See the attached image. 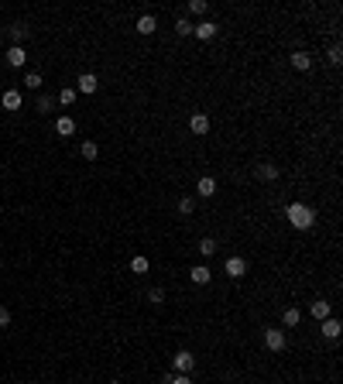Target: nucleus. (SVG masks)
<instances>
[{
  "label": "nucleus",
  "instance_id": "obj_1",
  "mask_svg": "<svg viewBox=\"0 0 343 384\" xmlns=\"http://www.w3.org/2000/svg\"><path fill=\"white\" fill-rule=\"evenodd\" d=\"M285 216H288V223L295 226V230H309V226L316 223V213H312L309 206H302V203H292L285 209Z\"/></svg>",
  "mask_w": 343,
  "mask_h": 384
},
{
  "label": "nucleus",
  "instance_id": "obj_2",
  "mask_svg": "<svg viewBox=\"0 0 343 384\" xmlns=\"http://www.w3.org/2000/svg\"><path fill=\"white\" fill-rule=\"evenodd\" d=\"M264 347L274 350V353H282L285 350V333H282V329H264Z\"/></svg>",
  "mask_w": 343,
  "mask_h": 384
},
{
  "label": "nucleus",
  "instance_id": "obj_3",
  "mask_svg": "<svg viewBox=\"0 0 343 384\" xmlns=\"http://www.w3.org/2000/svg\"><path fill=\"white\" fill-rule=\"evenodd\" d=\"M172 364H175V371H179V374H189L196 367V357L189 350H179L175 357H172Z\"/></svg>",
  "mask_w": 343,
  "mask_h": 384
},
{
  "label": "nucleus",
  "instance_id": "obj_4",
  "mask_svg": "<svg viewBox=\"0 0 343 384\" xmlns=\"http://www.w3.org/2000/svg\"><path fill=\"white\" fill-rule=\"evenodd\" d=\"M24 62H28V52H24V45H11V48H7V66L21 69Z\"/></svg>",
  "mask_w": 343,
  "mask_h": 384
},
{
  "label": "nucleus",
  "instance_id": "obj_5",
  "mask_svg": "<svg viewBox=\"0 0 343 384\" xmlns=\"http://www.w3.org/2000/svg\"><path fill=\"white\" fill-rule=\"evenodd\" d=\"M227 274L230 278H244V274H247V261L244 258H227Z\"/></svg>",
  "mask_w": 343,
  "mask_h": 384
},
{
  "label": "nucleus",
  "instance_id": "obj_6",
  "mask_svg": "<svg viewBox=\"0 0 343 384\" xmlns=\"http://www.w3.org/2000/svg\"><path fill=\"white\" fill-rule=\"evenodd\" d=\"M76 86H79V93H96L100 90V79H96L93 72H82L79 79H76Z\"/></svg>",
  "mask_w": 343,
  "mask_h": 384
},
{
  "label": "nucleus",
  "instance_id": "obj_7",
  "mask_svg": "<svg viewBox=\"0 0 343 384\" xmlns=\"http://www.w3.org/2000/svg\"><path fill=\"white\" fill-rule=\"evenodd\" d=\"M189 131H192V134H209V117H206V113H196L192 120H189Z\"/></svg>",
  "mask_w": 343,
  "mask_h": 384
},
{
  "label": "nucleus",
  "instance_id": "obj_8",
  "mask_svg": "<svg viewBox=\"0 0 343 384\" xmlns=\"http://www.w3.org/2000/svg\"><path fill=\"white\" fill-rule=\"evenodd\" d=\"M292 69H295V72H309V69H312V55H309V52H295V55H292Z\"/></svg>",
  "mask_w": 343,
  "mask_h": 384
},
{
  "label": "nucleus",
  "instance_id": "obj_9",
  "mask_svg": "<svg viewBox=\"0 0 343 384\" xmlns=\"http://www.w3.org/2000/svg\"><path fill=\"white\" fill-rule=\"evenodd\" d=\"M192 34L199 38V41H209V38L217 34V24H213V21H203V24H196V28H192Z\"/></svg>",
  "mask_w": 343,
  "mask_h": 384
},
{
  "label": "nucleus",
  "instance_id": "obj_10",
  "mask_svg": "<svg viewBox=\"0 0 343 384\" xmlns=\"http://www.w3.org/2000/svg\"><path fill=\"white\" fill-rule=\"evenodd\" d=\"M134 28H137V34H155V28H158V21H155L151 14H141Z\"/></svg>",
  "mask_w": 343,
  "mask_h": 384
},
{
  "label": "nucleus",
  "instance_id": "obj_11",
  "mask_svg": "<svg viewBox=\"0 0 343 384\" xmlns=\"http://www.w3.org/2000/svg\"><path fill=\"white\" fill-rule=\"evenodd\" d=\"M55 131H58L62 137H72V134H76V120H72V117H58V120H55Z\"/></svg>",
  "mask_w": 343,
  "mask_h": 384
},
{
  "label": "nucleus",
  "instance_id": "obj_12",
  "mask_svg": "<svg viewBox=\"0 0 343 384\" xmlns=\"http://www.w3.org/2000/svg\"><path fill=\"white\" fill-rule=\"evenodd\" d=\"M189 278H192L196 285H206V282H209V278H213V271H209L206 264H196L192 271H189Z\"/></svg>",
  "mask_w": 343,
  "mask_h": 384
},
{
  "label": "nucleus",
  "instance_id": "obj_13",
  "mask_svg": "<svg viewBox=\"0 0 343 384\" xmlns=\"http://www.w3.org/2000/svg\"><path fill=\"white\" fill-rule=\"evenodd\" d=\"M0 103H4V110H21V93H17V90H7Z\"/></svg>",
  "mask_w": 343,
  "mask_h": 384
},
{
  "label": "nucleus",
  "instance_id": "obj_14",
  "mask_svg": "<svg viewBox=\"0 0 343 384\" xmlns=\"http://www.w3.org/2000/svg\"><path fill=\"white\" fill-rule=\"evenodd\" d=\"M340 319H323V336H326V339H336V336H340Z\"/></svg>",
  "mask_w": 343,
  "mask_h": 384
},
{
  "label": "nucleus",
  "instance_id": "obj_15",
  "mask_svg": "<svg viewBox=\"0 0 343 384\" xmlns=\"http://www.w3.org/2000/svg\"><path fill=\"white\" fill-rule=\"evenodd\" d=\"M196 192H199V196H213V192H217V179H213V175H203L199 185H196Z\"/></svg>",
  "mask_w": 343,
  "mask_h": 384
},
{
  "label": "nucleus",
  "instance_id": "obj_16",
  "mask_svg": "<svg viewBox=\"0 0 343 384\" xmlns=\"http://www.w3.org/2000/svg\"><path fill=\"white\" fill-rule=\"evenodd\" d=\"M309 312H312V316L323 323V319H330V302H323V298H319V302H312V305H309Z\"/></svg>",
  "mask_w": 343,
  "mask_h": 384
},
{
  "label": "nucleus",
  "instance_id": "obj_17",
  "mask_svg": "<svg viewBox=\"0 0 343 384\" xmlns=\"http://www.w3.org/2000/svg\"><path fill=\"white\" fill-rule=\"evenodd\" d=\"M199 254H203V258H213V254H217V240L203 237V240H199Z\"/></svg>",
  "mask_w": 343,
  "mask_h": 384
},
{
  "label": "nucleus",
  "instance_id": "obj_18",
  "mask_svg": "<svg viewBox=\"0 0 343 384\" xmlns=\"http://www.w3.org/2000/svg\"><path fill=\"white\" fill-rule=\"evenodd\" d=\"M258 179H261V182L278 179V168H274V165H258Z\"/></svg>",
  "mask_w": 343,
  "mask_h": 384
},
{
  "label": "nucleus",
  "instance_id": "obj_19",
  "mask_svg": "<svg viewBox=\"0 0 343 384\" xmlns=\"http://www.w3.org/2000/svg\"><path fill=\"white\" fill-rule=\"evenodd\" d=\"M11 38H14V45H21L24 38H28V24H14V28H11Z\"/></svg>",
  "mask_w": 343,
  "mask_h": 384
},
{
  "label": "nucleus",
  "instance_id": "obj_20",
  "mask_svg": "<svg viewBox=\"0 0 343 384\" xmlns=\"http://www.w3.org/2000/svg\"><path fill=\"white\" fill-rule=\"evenodd\" d=\"M58 103H62V106H72V103H76V90H72V86H66V90L58 93Z\"/></svg>",
  "mask_w": 343,
  "mask_h": 384
},
{
  "label": "nucleus",
  "instance_id": "obj_21",
  "mask_svg": "<svg viewBox=\"0 0 343 384\" xmlns=\"http://www.w3.org/2000/svg\"><path fill=\"white\" fill-rule=\"evenodd\" d=\"M298 319H302V312H298V309H285L282 323H285V326H298Z\"/></svg>",
  "mask_w": 343,
  "mask_h": 384
},
{
  "label": "nucleus",
  "instance_id": "obj_22",
  "mask_svg": "<svg viewBox=\"0 0 343 384\" xmlns=\"http://www.w3.org/2000/svg\"><path fill=\"white\" fill-rule=\"evenodd\" d=\"M24 86H28V90H41V76H38V72H28V76H24Z\"/></svg>",
  "mask_w": 343,
  "mask_h": 384
},
{
  "label": "nucleus",
  "instance_id": "obj_23",
  "mask_svg": "<svg viewBox=\"0 0 343 384\" xmlns=\"http://www.w3.org/2000/svg\"><path fill=\"white\" fill-rule=\"evenodd\" d=\"M96 155H100V147L93 144V141H86V144H82V158H86V161H93Z\"/></svg>",
  "mask_w": 343,
  "mask_h": 384
},
{
  "label": "nucleus",
  "instance_id": "obj_24",
  "mask_svg": "<svg viewBox=\"0 0 343 384\" xmlns=\"http://www.w3.org/2000/svg\"><path fill=\"white\" fill-rule=\"evenodd\" d=\"M175 34H182V38L185 34H192V24L185 21V17H179V21H175Z\"/></svg>",
  "mask_w": 343,
  "mask_h": 384
},
{
  "label": "nucleus",
  "instance_id": "obj_25",
  "mask_svg": "<svg viewBox=\"0 0 343 384\" xmlns=\"http://www.w3.org/2000/svg\"><path fill=\"white\" fill-rule=\"evenodd\" d=\"M326 58H330L333 66H340V62H343V48H340V45H333L330 52H326Z\"/></svg>",
  "mask_w": 343,
  "mask_h": 384
},
{
  "label": "nucleus",
  "instance_id": "obj_26",
  "mask_svg": "<svg viewBox=\"0 0 343 384\" xmlns=\"http://www.w3.org/2000/svg\"><path fill=\"white\" fill-rule=\"evenodd\" d=\"M131 271L144 274V271H148V258H134V261H131Z\"/></svg>",
  "mask_w": 343,
  "mask_h": 384
},
{
  "label": "nucleus",
  "instance_id": "obj_27",
  "mask_svg": "<svg viewBox=\"0 0 343 384\" xmlns=\"http://www.w3.org/2000/svg\"><path fill=\"white\" fill-rule=\"evenodd\" d=\"M192 209H196V203L189 199V196H185V199H179V213H185V216H189Z\"/></svg>",
  "mask_w": 343,
  "mask_h": 384
},
{
  "label": "nucleus",
  "instance_id": "obj_28",
  "mask_svg": "<svg viewBox=\"0 0 343 384\" xmlns=\"http://www.w3.org/2000/svg\"><path fill=\"white\" fill-rule=\"evenodd\" d=\"M0 326H11V309L7 305H0Z\"/></svg>",
  "mask_w": 343,
  "mask_h": 384
},
{
  "label": "nucleus",
  "instance_id": "obj_29",
  "mask_svg": "<svg viewBox=\"0 0 343 384\" xmlns=\"http://www.w3.org/2000/svg\"><path fill=\"white\" fill-rule=\"evenodd\" d=\"M189 11H192V14H206V0H192V4H189Z\"/></svg>",
  "mask_w": 343,
  "mask_h": 384
},
{
  "label": "nucleus",
  "instance_id": "obj_30",
  "mask_svg": "<svg viewBox=\"0 0 343 384\" xmlns=\"http://www.w3.org/2000/svg\"><path fill=\"white\" fill-rule=\"evenodd\" d=\"M38 110L48 113V110H52V100H48V96H38Z\"/></svg>",
  "mask_w": 343,
  "mask_h": 384
},
{
  "label": "nucleus",
  "instance_id": "obj_31",
  "mask_svg": "<svg viewBox=\"0 0 343 384\" xmlns=\"http://www.w3.org/2000/svg\"><path fill=\"white\" fill-rule=\"evenodd\" d=\"M168 384H192V381H189V374H179V377H168Z\"/></svg>",
  "mask_w": 343,
  "mask_h": 384
},
{
  "label": "nucleus",
  "instance_id": "obj_32",
  "mask_svg": "<svg viewBox=\"0 0 343 384\" xmlns=\"http://www.w3.org/2000/svg\"><path fill=\"white\" fill-rule=\"evenodd\" d=\"M148 298H151V302H165V292H161V288H155V292H151Z\"/></svg>",
  "mask_w": 343,
  "mask_h": 384
},
{
  "label": "nucleus",
  "instance_id": "obj_33",
  "mask_svg": "<svg viewBox=\"0 0 343 384\" xmlns=\"http://www.w3.org/2000/svg\"><path fill=\"white\" fill-rule=\"evenodd\" d=\"M110 384H120V381H110Z\"/></svg>",
  "mask_w": 343,
  "mask_h": 384
}]
</instances>
